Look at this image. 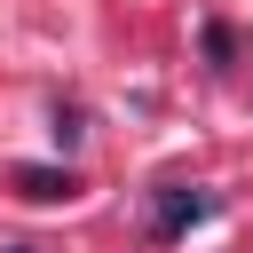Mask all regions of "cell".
Masks as SVG:
<instances>
[{"instance_id": "cell-1", "label": "cell", "mask_w": 253, "mask_h": 253, "mask_svg": "<svg viewBox=\"0 0 253 253\" xmlns=\"http://www.w3.org/2000/svg\"><path fill=\"white\" fill-rule=\"evenodd\" d=\"M206 213H213V198H206V190L166 182V190H158V206H150V237H182V229H198Z\"/></svg>"}, {"instance_id": "cell-2", "label": "cell", "mask_w": 253, "mask_h": 253, "mask_svg": "<svg viewBox=\"0 0 253 253\" xmlns=\"http://www.w3.org/2000/svg\"><path fill=\"white\" fill-rule=\"evenodd\" d=\"M8 182H16L24 198H40V206H55V198H79V174H71V166H16Z\"/></svg>"}, {"instance_id": "cell-3", "label": "cell", "mask_w": 253, "mask_h": 253, "mask_svg": "<svg viewBox=\"0 0 253 253\" xmlns=\"http://www.w3.org/2000/svg\"><path fill=\"white\" fill-rule=\"evenodd\" d=\"M229 47H237V40H229V24H206V55H213V63H229Z\"/></svg>"}, {"instance_id": "cell-4", "label": "cell", "mask_w": 253, "mask_h": 253, "mask_svg": "<svg viewBox=\"0 0 253 253\" xmlns=\"http://www.w3.org/2000/svg\"><path fill=\"white\" fill-rule=\"evenodd\" d=\"M8 253H40V245H8Z\"/></svg>"}]
</instances>
